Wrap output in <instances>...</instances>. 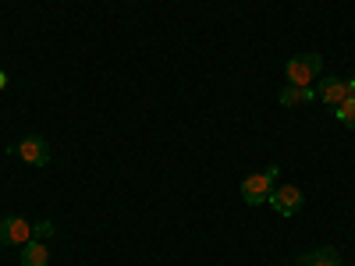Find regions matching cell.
<instances>
[{
  "label": "cell",
  "mask_w": 355,
  "mask_h": 266,
  "mask_svg": "<svg viewBox=\"0 0 355 266\" xmlns=\"http://www.w3.org/2000/svg\"><path fill=\"white\" fill-rule=\"evenodd\" d=\"M277 174H281L277 163H270V167L259 170V174H249L245 181H242V199L249 206H263L266 199H270V192L277 188Z\"/></svg>",
  "instance_id": "obj_1"
},
{
  "label": "cell",
  "mask_w": 355,
  "mask_h": 266,
  "mask_svg": "<svg viewBox=\"0 0 355 266\" xmlns=\"http://www.w3.org/2000/svg\"><path fill=\"white\" fill-rule=\"evenodd\" d=\"M323 71V57L320 53H302V57H291L284 64V75H288V85H313Z\"/></svg>",
  "instance_id": "obj_2"
},
{
  "label": "cell",
  "mask_w": 355,
  "mask_h": 266,
  "mask_svg": "<svg viewBox=\"0 0 355 266\" xmlns=\"http://www.w3.org/2000/svg\"><path fill=\"white\" fill-rule=\"evenodd\" d=\"M8 153H15L21 163H33V167H46L50 163V145L40 135H25L21 142L8 145Z\"/></svg>",
  "instance_id": "obj_3"
},
{
  "label": "cell",
  "mask_w": 355,
  "mask_h": 266,
  "mask_svg": "<svg viewBox=\"0 0 355 266\" xmlns=\"http://www.w3.org/2000/svg\"><path fill=\"white\" fill-rule=\"evenodd\" d=\"M266 202H270L281 217H295V213L302 210L306 195H302V188H295V185H281V188L270 192V199H266Z\"/></svg>",
  "instance_id": "obj_4"
},
{
  "label": "cell",
  "mask_w": 355,
  "mask_h": 266,
  "mask_svg": "<svg viewBox=\"0 0 355 266\" xmlns=\"http://www.w3.org/2000/svg\"><path fill=\"white\" fill-rule=\"evenodd\" d=\"M33 242V224H28L25 217H4L0 220V245H25Z\"/></svg>",
  "instance_id": "obj_5"
},
{
  "label": "cell",
  "mask_w": 355,
  "mask_h": 266,
  "mask_svg": "<svg viewBox=\"0 0 355 266\" xmlns=\"http://www.w3.org/2000/svg\"><path fill=\"white\" fill-rule=\"evenodd\" d=\"M316 96H320V103H327V107H338V103H345V100H348V82H345V78H334V75L320 78V89H316Z\"/></svg>",
  "instance_id": "obj_6"
},
{
  "label": "cell",
  "mask_w": 355,
  "mask_h": 266,
  "mask_svg": "<svg viewBox=\"0 0 355 266\" xmlns=\"http://www.w3.org/2000/svg\"><path fill=\"white\" fill-rule=\"evenodd\" d=\"M316 100V89L313 85H284L277 93V103L281 107H306Z\"/></svg>",
  "instance_id": "obj_7"
},
{
  "label": "cell",
  "mask_w": 355,
  "mask_h": 266,
  "mask_svg": "<svg viewBox=\"0 0 355 266\" xmlns=\"http://www.w3.org/2000/svg\"><path fill=\"white\" fill-rule=\"evenodd\" d=\"M21 266H50V249L40 238L25 242L21 245Z\"/></svg>",
  "instance_id": "obj_8"
},
{
  "label": "cell",
  "mask_w": 355,
  "mask_h": 266,
  "mask_svg": "<svg viewBox=\"0 0 355 266\" xmlns=\"http://www.w3.org/2000/svg\"><path fill=\"white\" fill-rule=\"evenodd\" d=\"M302 266H341V252L331 249V245H323V249H313V252H302L299 259Z\"/></svg>",
  "instance_id": "obj_9"
},
{
  "label": "cell",
  "mask_w": 355,
  "mask_h": 266,
  "mask_svg": "<svg viewBox=\"0 0 355 266\" xmlns=\"http://www.w3.org/2000/svg\"><path fill=\"white\" fill-rule=\"evenodd\" d=\"M334 117H338L341 125L355 128V96H348L345 103H338V107H334Z\"/></svg>",
  "instance_id": "obj_10"
},
{
  "label": "cell",
  "mask_w": 355,
  "mask_h": 266,
  "mask_svg": "<svg viewBox=\"0 0 355 266\" xmlns=\"http://www.w3.org/2000/svg\"><path fill=\"white\" fill-rule=\"evenodd\" d=\"M53 234H57V227H53L50 220H36V224H33V238L46 242V238H53Z\"/></svg>",
  "instance_id": "obj_11"
},
{
  "label": "cell",
  "mask_w": 355,
  "mask_h": 266,
  "mask_svg": "<svg viewBox=\"0 0 355 266\" xmlns=\"http://www.w3.org/2000/svg\"><path fill=\"white\" fill-rule=\"evenodd\" d=\"M348 96H355V75L348 78Z\"/></svg>",
  "instance_id": "obj_12"
},
{
  "label": "cell",
  "mask_w": 355,
  "mask_h": 266,
  "mask_svg": "<svg viewBox=\"0 0 355 266\" xmlns=\"http://www.w3.org/2000/svg\"><path fill=\"white\" fill-rule=\"evenodd\" d=\"M8 85V71H0V89H4Z\"/></svg>",
  "instance_id": "obj_13"
},
{
  "label": "cell",
  "mask_w": 355,
  "mask_h": 266,
  "mask_svg": "<svg viewBox=\"0 0 355 266\" xmlns=\"http://www.w3.org/2000/svg\"><path fill=\"white\" fill-rule=\"evenodd\" d=\"M299 266H302V263H299Z\"/></svg>",
  "instance_id": "obj_14"
}]
</instances>
